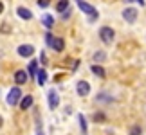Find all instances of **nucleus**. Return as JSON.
<instances>
[{
    "label": "nucleus",
    "instance_id": "nucleus-2",
    "mask_svg": "<svg viewBox=\"0 0 146 135\" xmlns=\"http://www.w3.org/2000/svg\"><path fill=\"white\" fill-rule=\"evenodd\" d=\"M76 4H78V7H80L83 13L90 16V20H96V18H98V11L94 9L88 2H85V0H76Z\"/></svg>",
    "mask_w": 146,
    "mask_h": 135
},
{
    "label": "nucleus",
    "instance_id": "nucleus-16",
    "mask_svg": "<svg viewBox=\"0 0 146 135\" xmlns=\"http://www.w3.org/2000/svg\"><path fill=\"white\" fill-rule=\"evenodd\" d=\"M105 58H106V54L103 52V50H98V52H94V61H96V65L101 63V61H105Z\"/></svg>",
    "mask_w": 146,
    "mask_h": 135
},
{
    "label": "nucleus",
    "instance_id": "nucleus-15",
    "mask_svg": "<svg viewBox=\"0 0 146 135\" xmlns=\"http://www.w3.org/2000/svg\"><path fill=\"white\" fill-rule=\"evenodd\" d=\"M42 22H43V25H45L47 29H50V27L54 25V18H52V16H50V15H43Z\"/></svg>",
    "mask_w": 146,
    "mask_h": 135
},
{
    "label": "nucleus",
    "instance_id": "nucleus-19",
    "mask_svg": "<svg viewBox=\"0 0 146 135\" xmlns=\"http://www.w3.org/2000/svg\"><path fill=\"white\" fill-rule=\"evenodd\" d=\"M106 121V117H105V114H94V122H105Z\"/></svg>",
    "mask_w": 146,
    "mask_h": 135
},
{
    "label": "nucleus",
    "instance_id": "nucleus-17",
    "mask_svg": "<svg viewBox=\"0 0 146 135\" xmlns=\"http://www.w3.org/2000/svg\"><path fill=\"white\" fill-rule=\"evenodd\" d=\"M92 72H94L96 76H99V77H105V76H106V74H105V70H103V67H101V65H92Z\"/></svg>",
    "mask_w": 146,
    "mask_h": 135
},
{
    "label": "nucleus",
    "instance_id": "nucleus-10",
    "mask_svg": "<svg viewBox=\"0 0 146 135\" xmlns=\"http://www.w3.org/2000/svg\"><path fill=\"white\" fill-rule=\"evenodd\" d=\"M16 13H18V16L20 18H24V20H31L33 18V13L29 9H25V7H18L16 9Z\"/></svg>",
    "mask_w": 146,
    "mask_h": 135
},
{
    "label": "nucleus",
    "instance_id": "nucleus-9",
    "mask_svg": "<svg viewBox=\"0 0 146 135\" xmlns=\"http://www.w3.org/2000/svg\"><path fill=\"white\" fill-rule=\"evenodd\" d=\"M50 47H52L56 52H61V50L65 49V42L61 40V38H54V40H52V45H50Z\"/></svg>",
    "mask_w": 146,
    "mask_h": 135
},
{
    "label": "nucleus",
    "instance_id": "nucleus-6",
    "mask_svg": "<svg viewBox=\"0 0 146 135\" xmlns=\"http://www.w3.org/2000/svg\"><path fill=\"white\" fill-rule=\"evenodd\" d=\"M58 105H60L58 92H56V90H50V92H49V108L54 110V108H58Z\"/></svg>",
    "mask_w": 146,
    "mask_h": 135
},
{
    "label": "nucleus",
    "instance_id": "nucleus-13",
    "mask_svg": "<svg viewBox=\"0 0 146 135\" xmlns=\"http://www.w3.org/2000/svg\"><path fill=\"white\" fill-rule=\"evenodd\" d=\"M67 9H69V0H60V2L56 4V11H58V13H65Z\"/></svg>",
    "mask_w": 146,
    "mask_h": 135
},
{
    "label": "nucleus",
    "instance_id": "nucleus-20",
    "mask_svg": "<svg viewBox=\"0 0 146 135\" xmlns=\"http://www.w3.org/2000/svg\"><path fill=\"white\" fill-rule=\"evenodd\" d=\"M96 101H112V97H108V95H105V94H99L96 97Z\"/></svg>",
    "mask_w": 146,
    "mask_h": 135
},
{
    "label": "nucleus",
    "instance_id": "nucleus-1",
    "mask_svg": "<svg viewBox=\"0 0 146 135\" xmlns=\"http://www.w3.org/2000/svg\"><path fill=\"white\" fill-rule=\"evenodd\" d=\"M99 38H101V42H103L105 45H112V42H114V38H115V32L112 27H101L99 29Z\"/></svg>",
    "mask_w": 146,
    "mask_h": 135
},
{
    "label": "nucleus",
    "instance_id": "nucleus-23",
    "mask_svg": "<svg viewBox=\"0 0 146 135\" xmlns=\"http://www.w3.org/2000/svg\"><path fill=\"white\" fill-rule=\"evenodd\" d=\"M49 4H50V0H38V5H40V7H47Z\"/></svg>",
    "mask_w": 146,
    "mask_h": 135
},
{
    "label": "nucleus",
    "instance_id": "nucleus-4",
    "mask_svg": "<svg viewBox=\"0 0 146 135\" xmlns=\"http://www.w3.org/2000/svg\"><path fill=\"white\" fill-rule=\"evenodd\" d=\"M137 9L135 7H126V9H123V18H125L128 24H135V20H137Z\"/></svg>",
    "mask_w": 146,
    "mask_h": 135
},
{
    "label": "nucleus",
    "instance_id": "nucleus-21",
    "mask_svg": "<svg viewBox=\"0 0 146 135\" xmlns=\"http://www.w3.org/2000/svg\"><path fill=\"white\" fill-rule=\"evenodd\" d=\"M130 135H141V128H139V126H133L132 130H130Z\"/></svg>",
    "mask_w": 146,
    "mask_h": 135
},
{
    "label": "nucleus",
    "instance_id": "nucleus-11",
    "mask_svg": "<svg viewBox=\"0 0 146 135\" xmlns=\"http://www.w3.org/2000/svg\"><path fill=\"white\" fill-rule=\"evenodd\" d=\"M31 106H33V95H25V97L20 101V108L27 110V108H31Z\"/></svg>",
    "mask_w": 146,
    "mask_h": 135
},
{
    "label": "nucleus",
    "instance_id": "nucleus-22",
    "mask_svg": "<svg viewBox=\"0 0 146 135\" xmlns=\"http://www.w3.org/2000/svg\"><path fill=\"white\" fill-rule=\"evenodd\" d=\"M52 40H54V38H52V34H50V32H47V34H45V42H47V45H49V47L52 45Z\"/></svg>",
    "mask_w": 146,
    "mask_h": 135
},
{
    "label": "nucleus",
    "instance_id": "nucleus-14",
    "mask_svg": "<svg viewBox=\"0 0 146 135\" xmlns=\"http://www.w3.org/2000/svg\"><path fill=\"white\" fill-rule=\"evenodd\" d=\"M78 121H80V128H81V133L85 135V133H88V128H87V121H85V115L83 114H80L78 115Z\"/></svg>",
    "mask_w": 146,
    "mask_h": 135
},
{
    "label": "nucleus",
    "instance_id": "nucleus-5",
    "mask_svg": "<svg viewBox=\"0 0 146 135\" xmlns=\"http://www.w3.org/2000/svg\"><path fill=\"white\" fill-rule=\"evenodd\" d=\"M76 90H78V95L85 97V95H88V92H90V85H88L87 81H78Z\"/></svg>",
    "mask_w": 146,
    "mask_h": 135
},
{
    "label": "nucleus",
    "instance_id": "nucleus-27",
    "mask_svg": "<svg viewBox=\"0 0 146 135\" xmlns=\"http://www.w3.org/2000/svg\"><path fill=\"white\" fill-rule=\"evenodd\" d=\"M2 124H4V119H2V117H0V128H2Z\"/></svg>",
    "mask_w": 146,
    "mask_h": 135
},
{
    "label": "nucleus",
    "instance_id": "nucleus-24",
    "mask_svg": "<svg viewBox=\"0 0 146 135\" xmlns=\"http://www.w3.org/2000/svg\"><path fill=\"white\" fill-rule=\"evenodd\" d=\"M0 29H2V32H9V31H11V27H9L7 24H2V27H0Z\"/></svg>",
    "mask_w": 146,
    "mask_h": 135
},
{
    "label": "nucleus",
    "instance_id": "nucleus-26",
    "mask_svg": "<svg viewBox=\"0 0 146 135\" xmlns=\"http://www.w3.org/2000/svg\"><path fill=\"white\" fill-rule=\"evenodd\" d=\"M2 11H4V4L0 2V13H2Z\"/></svg>",
    "mask_w": 146,
    "mask_h": 135
},
{
    "label": "nucleus",
    "instance_id": "nucleus-3",
    "mask_svg": "<svg viewBox=\"0 0 146 135\" xmlns=\"http://www.w3.org/2000/svg\"><path fill=\"white\" fill-rule=\"evenodd\" d=\"M20 97H22V90L18 87H13V88L9 90V94H7V105H11V106L18 105Z\"/></svg>",
    "mask_w": 146,
    "mask_h": 135
},
{
    "label": "nucleus",
    "instance_id": "nucleus-8",
    "mask_svg": "<svg viewBox=\"0 0 146 135\" xmlns=\"http://www.w3.org/2000/svg\"><path fill=\"white\" fill-rule=\"evenodd\" d=\"M27 79H29V74H27L25 70H16V72H15V81H16V85H24Z\"/></svg>",
    "mask_w": 146,
    "mask_h": 135
},
{
    "label": "nucleus",
    "instance_id": "nucleus-12",
    "mask_svg": "<svg viewBox=\"0 0 146 135\" xmlns=\"http://www.w3.org/2000/svg\"><path fill=\"white\" fill-rule=\"evenodd\" d=\"M36 81H38V85H45V81H47V72L43 70V69H40L38 70V74H36Z\"/></svg>",
    "mask_w": 146,
    "mask_h": 135
},
{
    "label": "nucleus",
    "instance_id": "nucleus-25",
    "mask_svg": "<svg viewBox=\"0 0 146 135\" xmlns=\"http://www.w3.org/2000/svg\"><path fill=\"white\" fill-rule=\"evenodd\" d=\"M61 15H63V18H69V16H70V9H67L65 13H61Z\"/></svg>",
    "mask_w": 146,
    "mask_h": 135
},
{
    "label": "nucleus",
    "instance_id": "nucleus-7",
    "mask_svg": "<svg viewBox=\"0 0 146 135\" xmlns=\"http://www.w3.org/2000/svg\"><path fill=\"white\" fill-rule=\"evenodd\" d=\"M18 54L22 56V58H29V56L35 54V47H33V45H20Z\"/></svg>",
    "mask_w": 146,
    "mask_h": 135
},
{
    "label": "nucleus",
    "instance_id": "nucleus-18",
    "mask_svg": "<svg viewBox=\"0 0 146 135\" xmlns=\"http://www.w3.org/2000/svg\"><path fill=\"white\" fill-rule=\"evenodd\" d=\"M29 74H31V76H36V74H38V61L33 60L31 63H29Z\"/></svg>",
    "mask_w": 146,
    "mask_h": 135
}]
</instances>
